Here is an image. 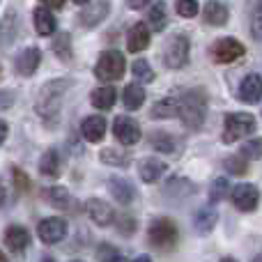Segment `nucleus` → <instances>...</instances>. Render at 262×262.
<instances>
[{"mask_svg": "<svg viewBox=\"0 0 262 262\" xmlns=\"http://www.w3.org/2000/svg\"><path fill=\"white\" fill-rule=\"evenodd\" d=\"M177 115L186 129H200L207 115V95L205 90H186L177 101Z\"/></svg>", "mask_w": 262, "mask_h": 262, "instance_id": "f257e3e1", "label": "nucleus"}, {"mask_svg": "<svg viewBox=\"0 0 262 262\" xmlns=\"http://www.w3.org/2000/svg\"><path fill=\"white\" fill-rule=\"evenodd\" d=\"M69 88V81L64 78H55V81H49L39 92V99H37V113L44 122L55 124L60 113V106H62V97Z\"/></svg>", "mask_w": 262, "mask_h": 262, "instance_id": "f03ea898", "label": "nucleus"}, {"mask_svg": "<svg viewBox=\"0 0 262 262\" xmlns=\"http://www.w3.org/2000/svg\"><path fill=\"white\" fill-rule=\"evenodd\" d=\"M177 237H180V232H177V226L170 221V219H157L147 230L149 244L161 249V251L172 249V246L177 244Z\"/></svg>", "mask_w": 262, "mask_h": 262, "instance_id": "7ed1b4c3", "label": "nucleus"}, {"mask_svg": "<svg viewBox=\"0 0 262 262\" xmlns=\"http://www.w3.org/2000/svg\"><path fill=\"white\" fill-rule=\"evenodd\" d=\"M255 131V118L249 113H230L223 124V143H235Z\"/></svg>", "mask_w": 262, "mask_h": 262, "instance_id": "20e7f679", "label": "nucleus"}, {"mask_svg": "<svg viewBox=\"0 0 262 262\" xmlns=\"http://www.w3.org/2000/svg\"><path fill=\"white\" fill-rule=\"evenodd\" d=\"M124 74V55L120 51H106L99 55V62L95 67V76L101 81H118Z\"/></svg>", "mask_w": 262, "mask_h": 262, "instance_id": "39448f33", "label": "nucleus"}, {"mask_svg": "<svg viewBox=\"0 0 262 262\" xmlns=\"http://www.w3.org/2000/svg\"><path fill=\"white\" fill-rule=\"evenodd\" d=\"M189 39L184 35H175L170 41L166 44V51H163V60H166V67L170 69H182L186 62H189Z\"/></svg>", "mask_w": 262, "mask_h": 262, "instance_id": "423d86ee", "label": "nucleus"}, {"mask_svg": "<svg viewBox=\"0 0 262 262\" xmlns=\"http://www.w3.org/2000/svg\"><path fill=\"white\" fill-rule=\"evenodd\" d=\"M244 53H246L244 44H242V41H237L235 37H221V39H216V41H214V46H212L214 60H216V62H221V64L235 62V60H239Z\"/></svg>", "mask_w": 262, "mask_h": 262, "instance_id": "0eeeda50", "label": "nucleus"}, {"mask_svg": "<svg viewBox=\"0 0 262 262\" xmlns=\"http://www.w3.org/2000/svg\"><path fill=\"white\" fill-rule=\"evenodd\" d=\"M230 195H232V203H235V207L239 209V212H253V209H258V205H260V191H258V186H253V184L232 186Z\"/></svg>", "mask_w": 262, "mask_h": 262, "instance_id": "6e6552de", "label": "nucleus"}, {"mask_svg": "<svg viewBox=\"0 0 262 262\" xmlns=\"http://www.w3.org/2000/svg\"><path fill=\"white\" fill-rule=\"evenodd\" d=\"M37 235L44 244H58L67 237V223L58 216H51V219H44V221L37 226Z\"/></svg>", "mask_w": 262, "mask_h": 262, "instance_id": "1a4fd4ad", "label": "nucleus"}, {"mask_svg": "<svg viewBox=\"0 0 262 262\" xmlns=\"http://www.w3.org/2000/svg\"><path fill=\"white\" fill-rule=\"evenodd\" d=\"M113 134H115V138H118L122 145H134V143H138V140H140L138 122H136V120H131V118H127V115H122V118L115 120Z\"/></svg>", "mask_w": 262, "mask_h": 262, "instance_id": "9d476101", "label": "nucleus"}, {"mask_svg": "<svg viewBox=\"0 0 262 262\" xmlns=\"http://www.w3.org/2000/svg\"><path fill=\"white\" fill-rule=\"evenodd\" d=\"M85 209H88L90 219L97 223V226H111V223L115 221L113 207H111L108 203H104V200H99V198H90V200H88Z\"/></svg>", "mask_w": 262, "mask_h": 262, "instance_id": "9b49d317", "label": "nucleus"}, {"mask_svg": "<svg viewBox=\"0 0 262 262\" xmlns=\"http://www.w3.org/2000/svg\"><path fill=\"white\" fill-rule=\"evenodd\" d=\"M39 60H41V53L37 46H28V49H23L21 53L16 55V72L21 74V76H32V74L37 72V67H39Z\"/></svg>", "mask_w": 262, "mask_h": 262, "instance_id": "f8f14e48", "label": "nucleus"}, {"mask_svg": "<svg viewBox=\"0 0 262 262\" xmlns=\"http://www.w3.org/2000/svg\"><path fill=\"white\" fill-rule=\"evenodd\" d=\"M262 99V76L249 74L239 85V101L244 104H258Z\"/></svg>", "mask_w": 262, "mask_h": 262, "instance_id": "ddd939ff", "label": "nucleus"}, {"mask_svg": "<svg viewBox=\"0 0 262 262\" xmlns=\"http://www.w3.org/2000/svg\"><path fill=\"white\" fill-rule=\"evenodd\" d=\"M5 244L12 253H23L30 244V232L26 230L23 226H9L5 230Z\"/></svg>", "mask_w": 262, "mask_h": 262, "instance_id": "4468645a", "label": "nucleus"}, {"mask_svg": "<svg viewBox=\"0 0 262 262\" xmlns=\"http://www.w3.org/2000/svg\"><path fill=\"white\" fill-rule=\"evenodd\" d=\"M81 134L90 143H99V140H104V134H106V120L101 115H90V118L83 120Z\"/></svg>", "mask_w": 262, "mask_h": 262, "instance_id": "2eb2a0df", "label": "nucleus"}, {"mask_svg": "<svg viewBox=\"0 0 262 262\" xmlns=\"http://www.w3.org/2000/svg\"><path fill=\"white\" fill-rule=\"evenodd\" d=\"M149 46V28L145 23H136L131 26L129 35H127V49L131 53H140Z\"/></svg>", "mask_w": 262, "mask_h": 262, "instance_id": "dca6fc26", "label": "nucleus"}, {"mask_svg": "<svg viewBox=\"0 0 262 262\" xmlns=\"http://www.w3.org/2000/svg\"><path fill=\"white\" fill-rule=\"evenodd\" d=\"M108 189H111L113 198L118 200L120 205H129L131 200L136 198L134 184H131L129 180H124V177H111V180H108Z\"/></svg>", "mask_w": 262, "mask_h": 262, "instance_id": "f3484780", "label": "nucleus"}, {"mask_svg": "<svg viewBox=\"0 0 262 262\" xmlns=\"http://www.w3.org/2000/svg\"><path fill=\"white\" fill-rule=\"evenodd\" d=\"M106 14H108V3H106V0H99V3H95V5H85V9L81 12L78 21H81V26H85V28H95L97 23L104 21Z\"/></svg>", "mask_w": 262, "mask_h": 262, "instance_id": "a211bd4d", "label": "nucleus"}, {"mask_svg": "<svg viewBox=\"0 0 262 262\" xmlns=\"http://www.w3.org/2000/svg\"><path fill=\"white\" fill-rule=\"evenodd\" d=\"M216 221H219L216 209H214V207H200L198 212H195V216H193L195 232H200V235H207V232L214 230Z\"/></svg>", "mask_w": 262, "mask_h": 262, "instance_id": "6ab92c4d", "label": "nucleus"}, {"mask_svg": "<svg viewBox=\"0 0 262 262\" xmlns=\"http://www.w3.org/2000/svg\"><path fill=\"white\" fill-rule=\"evenodd\" d=\"M115 99H118V92H115V88H111V85L97 88V90H92V95H90L92 106H95V108H99V111L113 108Z\"/></svg>", "mask_w": 262, "mask_h": 262, "instance_id": "aec40b11", "label": "nucleus"}, {"mask_svg": "<svg viewBox=\"0 0 262 262\" xmlns=\"http://www.w3.org/2000/svg\"><path fill=\"white\" fill-rule=\"evenodd\" d=\"M205 23H209V26H226L228 23V7L223 3H219V0H209L207 5H205Z\"/></svg>", "mask_w": 262, "mask_h": 262, "instance_id": "412c9836", "label": "nucleus"}, {"mask_svg": "<svg viewBox=\"0 0 262 262\" xmlns=\"http://www.w3.org/2000/svg\"><path fill=\"white\" fill-rule=\"evenodd\" d=\"M35 30L41 37H49L55 32V16L49 7H37L35 9Z\"/></svg>", "mask_w": 262, "mask_h": 262, "instance_id": "4be33fe9", "label": "nucleus"}, {"mask_svg": "<svg viewBox=\"0 0 262 262\" xmlns=\"http://www.w3.org/2000/svg\"><path fill=\"white\" fill-rule=\"evenodd\" d=\"M163 191H166L168 198L182 200V198H189V195L195 191V186L191 184L189 180H184V177H172V180H168V184Z\"/></svg>", "mask_w": 262, "mask_h": 262, "instance_id": "5701e85b", "label": "nucleus"}, {"mask_svg": "<svg viewBox=\"0 0 262 262\" xmlns=\"http://www.w3.org/2000/svg\"><path fill=\"white\" fill-rule=\"evenodd\" d=\"M152 147L163 154H177L180 140L172 134H168V131H157V134H152Z\"/></svg>", "mask_w": 262, "mask_h": 262, "instance_id": "b1692460", "label": "nucleus"}, {"mask_svg": "<svg viewBox=\"0 0 262 262\" xmlns=\"http://www.w3.org/2000/svg\"><path fill=\"white\" fill-rule=\"evenodd\" d=\"M163 170H166V163L163 161H159V159H145L140 163V180L152 184V182H157L163 175Z\"/></svg>", "mask_w": 262, "mask_h": 262, "instance_id": "393cba45", "label": "nucleus"}, {"mask_svg": "<svg viewBox=\"0 0 262 262\" xmlns=\"http://www.w3.org/2000/svg\"><path fill=\"white\" fill-rule=\"evenodd\" d=\"M122 101H124V106H127L129 111L140 108V106H143V101H145L143 85H140V83H129V85L124 88V92H122Z\"/></svg>", "mask_w": 262, "mask_h": 262, "instance_id": "a878e982", "label": "nucleus"}, {"mask_svg": "<svg viewBox=\"0 0 262 262\" xmlns=\"http://www.w3.org/2000/svg\"><path fill=\"white\" fill-rule=\"evenodd\" d=\"M177 101H180V97H166V99L157 101V104L152 106V113H149V118L166 120V118H172V115H177Z\"/></svg>", "mask_w": 262, "mask_h": 262, "instance_id": "bb28decb", "label": "nucleus"}, {"mask_svg": "<svg viewBox=\"0 0 262 262\" xmlns=\"http://www.w3.org/2000/svg\"><path fill=\"white\" fill-rule=\"evenodd\" d=\"M39 172L44 177H58L60 175V157L55 149L44 152V157L39 159Z\"/></svg>", "mask_w": 262, "mask_h": 262, "instance_id": "cd10ccee", "label": "nucleus"}, {"mask_svg": "<svg viewBox=\"0 0 262 262\" xmlns=\"http://www.w3.org/2000/svg\"><path fill=\"white\" fill-rule=\"evenodd\" d=\"M49 200L55 209H62V212L74 207V198L69 195V191L64 189V186H53V189L49 191Z\"/></svg>", "mask_w": 262, "mask_h": 262, "instance_id": "c85d7f7f", "label": "nucleus"}, {"mask_svg": "<svg viewBox=\"0 0 262 262\" xmlns=\"http://www.w3.org/2000/svg\"><path fill=\"white\" fill-rule=\"evenodd\" d=\"M147 21H149V26H152V30L161 32L163 28L168 26L166 5H163V3H154V5H152V9H149V14H147Z\"/></svg>", "mask_w": 262, "mask_h": 262, "instance_id": "c756f323", "label": "nucleus"}, {"mask_svg": "<svg viewBox=\"0 0 262 262\" xmlns=\"http://www.w3.org/2000/svg\"><path fill=\"white\" fill-rule=\"evenodd\" d=\"M53 51L60 60H69L72 58V37L67 32H60L55 35V41H53Z\"/></svg>", "mask_w": 262, "mask_h": 262, "instance_id": "7c9ffc66", "label": "nucleus"}, {"mask_svg": "<svg viewBox=\"0 0 262 262\" xmlns=\"http://www.w3.org/2000/svg\"><path fill=\"white\" fill-rule=\"evenodd\" d=\"M226 168L232 175H246L249 172V157L244 154H235V157L226 159Z\"/></svg>", "mask_w": 262, "mask_h": 262, "instance_id": "2f4dec72", "label": "nucleus"}, {"mask_svg": "<svg viewBox=\"0 0 262 262\" xmlns=\"http://www.w3.org/2000/svg\"><path fill=\"white\" fill-rule=\"evenodd\" d=\"M230 193V184H228V180H223V177H219V180H214L212 184V191H209V200L212 203H221L226 195Z\"/></svg>", "mask_w": 262, "mask_h": 262, "instance_id": "473e14b6", "label": "nucleus"}, {"mask_svg": "<svg viewBox=\"0 0 262 262\" xmlns=\"http://www.w3.org/2000/svg\"><path fill=\"white\" fill-rule=\"evenodd\" d=\"M134 76L140 78L143 83H152L154 81V72L147 64V60H136L134 62Z\"/></svg>", "mask_w": 262, "mask_h": 262, "instance_id": "72a5a7b5", "label": "nucleus"}, {"mask_svg": "<svg viewBox=\"0 0 262 262\" xmlns=\"http://www.w3.org/2000/svg\"><path fill=\"white\" fill-rule=\"evenodd\" d=\"M101 161L113 163V166H127L129 157L127 154H122V152H118V149H104V152H101Z\"/></svg>", "mask_w": 262, "mask_h": 262, "instance_id": "f704fd0d", "label": "nucleus"}, {"mask_svg": "<svg viewBox=\"0 0 262 262\" xmlns=\"http://www.w3.org/2000/svg\"><path fill=\"white\" fill-rule=\"evenodd\" d=\"M251 35H253V39L262 41V0L255 5V9H253V18H251Z\"/></svg>", "mask_w": 262, "mask_h": 262, "instance_id": "c9c22d12", "label": "nucleus"}, {"mask_svg": "<svg viewBox=\"0 0 262 262\" xmlns=\"http://www.w3.org/2000/svg\"><path fill=\"white\" fill-rule=\"evenodd\" d=\"M177 14L184 18H191L198 14V0H177Z\"/></svg>", "mask_w": 262, "mask_h": 262, "instance_id": "e433bc0d", "label": "nucleus"}, {"mask_svg": "<svg viewBox=\"0 0 262 262\" xmlns=\"http://www.w3.org/2000/svg\"><path fill=\"white\" fill-rule=\"evenodd\" d=\"M242 154L249 159H262V138H251L249 143H244Z\"/></svg>", "mask_w": 262, "mask_h": 262, "instance_id": "4c0bfd02", "label": "nucleus"}, {"mask_svg": "<svg viewBox=\"0 0 262 262\" xmlns=\"http://www.w3.org/2000/svg\"><path fill=\"white\" fill-rule=\"evenodd\" d=\"M118 230L122 232L124 237H129V235H134V230H136V221L129 216V214H122V216L118 219Z\"/></svg>", "mask_w": 262, "mask_h": 262, "instance_id": "58836bf2", "label": "nucleus"}, {"mask_svg": "<svg viewBox=\"0 0 262 262\" xmlns=\"http://www.w3.org/2000/svg\"><path fill=\"white\" fill-rule=\"evenodd\" d=\"M12 177H14V186H16L18 191H28V189H30V180L26 177V172H23L21 168H12Z\"/></svg>", "mask_w": 262, "mask_h": 262, "instance_id": "ea45409f", "label": "nucleus"}, {"mask_svg": "<svg viewBox=\"0 0 262 262\" xmlns=\"http://www.w3.org/2000/svg\"><path fill=\"white\" fill-rule=\"evenodd\" d=\"M97 258L99 260H120L122 258V253H120V251H115L113 246H99V249H97Z\"/></svg>", "mask_w": 262, "mask_h": 262, "instance_id": "a19ab883", "label": "nucleus"}, {"mask_svg": "<svg viewBox=\"0 0 262 262\" xmlns=\"http://www.w3.org/2000/svg\"><path fill=\"white\" fill-rule=\"evenodd\" d=\"M12 104H14V95H12V92L0 90V111H7Z\"/></svg>", "mask_w": 262, "mask_h": 262, "instance_id": "79ce46f5", "label": "nucleus"}, {"mask_svg": "<svg viewBox=\"0 0 262 262\" xmlns=\"http://www.w3.org/2000/svg\"><path fill=\"white\" fill-rule=\"evenodd\" d=\"M7 131H9L7 122H5V120H0V145H3V143H5V138H7Z\"/></svg>", "mask_w": 262, "mask_h": 262, "instance_id": "37998d69", "label": "nucleus"}, {"mask_svg": "<svg viewBox=\"0 0 262 262\" xmlns=\"http://www.w3.org/2000/svg\"><path fill=\"white\" fill-rule=\"evenodd\" d=\"M147 3H149V0H127V5L131 9H140V7H145Z\"/></svg>", "mask_w": 262, "mask_h": 262, "instance_id": "c03bdc74", "label": "nucleus"}, {"mask_svg": "<svg viewBox=\"0 0 262 262\" xmlns=\"http://www.w3.org/2000/svg\"><path fill=\"white\" fill-rule=\"evenodd\" d=\"M39 3L49 5V7H62V5H64V0H39Z\"/></svg>", "mask_w": 262, "mask_h": 262, "instance_id": "a18cd8bd", "label": "nucleus"}, {"mask_svg": "<svg viewBox=\"0 0 262 262\" xmlns=\"http://www.w3.org/2000/svg\"><path fill=\"white\" fill-rule=\"evenodd\" d=\"M5 203V186H3V182H0V205Z\"/></svg>", "mask_w": 262, "mask_h": 262, "instance_id": "49530a36", "label": "nucleus"}, {"mask_svg": "<svg viewBox=\"0 0 262 262\" xmlns=\"http://www.w3.org/2000/svg\"><path fill=\"white\" fill-rule=\"evenodd\" d=\"M74 3H76V5H88L90 0H74Z\"/></svg>", "mask_w": 262, "mask_h": 262, "instance_id": "de8ad7c7", "label": "nucleus"}, {"mask_svg": "<svg viewBox=\"0 0 262 262\" xmlns=\"http://www.w3.org/2000/svg\"><path fill=\"white\" fill-rule=\"evenodd\" d=\"M0 260H5V253H3V251H0Z\"/></svg>", "mask_w": 262, "mask_h": 262, "instance_id": "09e8293b", "label": "nucleus"}]
</instances>
